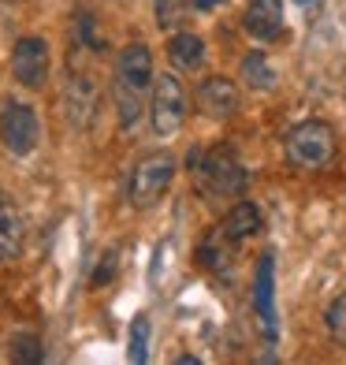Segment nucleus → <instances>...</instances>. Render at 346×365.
<instances>
[{
  "instance_id": "nucleus-15",
  "label": "nucleus",
  "mask_w": 346,
  "mask_h": 365,
  "mask_svg": "<svg viewBox=\"0 0 346 365\" xmlns=\"http://www.w3.org/2000/svg\"><path fill=\"white\" fill-rule=\"evenodd\" d=\"M276 68H272V60H268V53H261V48H253L250 56L242 60V82L250 86L253 93H268V90H276Z\"/></svg>"
},
{
  "instance_id": "nucleus-17",
  "label": "nucleus",
  "mask_w": 346,
  "mask_h": 365,
  "mask_svg": "<svg viewBox=\"0 0 346 365\" xmlns=\"http://www.w3.org/2000/svg\"><path fill=\"white\" fill-rule=\"evenodd\" d=\"M11 361L15 365H41L45 361V346L34 331H19V336H11Z\"/></svg>"
},
{
  "instance_id": "nucleus-6",
  "label": "nucleus",
  "mask_w": 346,
  "mask_h": 365,
  "mask_svg": "<svg viewBox=\"0 0 346 365\" xmlns=\"http://www.w3.org/2000/svg\"><path fill=\"white\" fill-rule=\"evenodd\" d=\"M38 138H41L38 112L30 108V105H19V101L4 105V112H0V142H4L8 153H11V157L34 153Z\"/></svg>"
},
{
  "instance_id": "nucleus-14",
  "label": "nucleus",
  "mask_w": 346,
  "mask_h": 365,
  "mask_svg": "<svg viewBox=\"0 0 346 365\" xmlns=\"http://www.w3.org/2000/svg\"><path fill=\"white\" fill-rule=\"evenodd\" d=\"M168 56H172L175 68L197 71L205 63V41L197 38V34H187V30H175L172 41H168Z\"/></svg>"
},
{
  "instance_id": "nucleus-16",
  "label": "nucleus",
  "mask_w": 346,
  "mask_h": 365,
  "mask_svg": "<svg viewBox=\"0 0 346 365\" xmlns=\"http://www.w3.org/2000/svg\"><path fill=\"white\" fill-rule=\"evenodd\" d=\"M235 246L238 242H231L224 235V227H212L201 242V250H197V261H201V269H224L231 261V254H235Z\"/></svg>"
},
{
  "instance_id": "nucleus-21",
  "label": "nucleus",
  "mask_w": 346,
  "mask_h": 365,
  "mask_svg": "<svg viewBox=\"0 0 346 365\" xmlns=\"http://www.w3.org/2000/svg\"><path fill=\"white\" fill-rule=\"evenodd\" d=\"M150 358V317H135L130 324V361H145Z\"/></svg>"
},
{
  "instance_id": "nucleus-11",
  "label": "nucleus",
  "mask_w": 346,
  "mask_h": 365,
  "mask_svg": "<svg viewBox=\"0 0 346 365\" xmlns=\"http://www.w3.org/2000/svg\"><path fill=\"white\" fill-rule=\"evenodd\" d=\"M242 30L253 41H272L283 34V0H250L242 15Z\"/></svg>"
},
{
  "instance_id": "nucleus-22",
  "label": "nucleus",
  "mask_w": 346,
  "mask_h": 365,
  "mask_svg": "<svg viewBox=\"0 0 346 365\" xmlns=\"http://www.w3.org/2000/svg\"><path fill=\"white\" fill-rule=\"evenodd\" d=\"M115 269H120V254H115V250H108V254L101 257V264L93 269V287H105L108 279L115 276Z\"/></svg>"
},
{
  "instance_id": "nucleus-10",
  "label": "nucleus",
  "mask_w": 346,
  "mask_h": 365,
  "mask_svg": "<svg viewBox=\"0 0 346 365\" xmlns=\"http://www.w3.org/2000/svg\"><path fill=\"white\" fill-rule=\"evenodd\" d=\"M197 108H201L209 120H231L238 112V86L224 75H212L197 86Z\"/></svg>"
},
{
  "instance_id": "nucleus-23",
  "label": "nucleus",
  "mask_w": 346,
  "mask_h": 365,
  "mask_svg": "<svg viewBox=\"0 0 346 365\" xmlns=\"http://www.w3.org/2000/svg\"><path fill=\"white\" fill-rule=\"evenodd\" d=\"M190 4H194L197 11H212V8H220L224 0H190Z\"/></svg>"
},
{
  "instance_id": "nucleus-24",
  "label": "nucleus",
  "mask_w": 346,
  "mask_h": 365,
  "mask_svg": "<svg viewBox=\"0 0 346 365\" xmlns=\"http://www.w3.org/2000/svg\"><path fill=\"white\" fill-rule=\"evenodd\" d=\"M298 4H309V0H298Z\"/></svg>"
},
{
  "instance_id": "nucleus-19",
  "label": "nucleus",
  "mask_w": 346,
  "mask_h": 365,
  "mask_svg": "<svg viewBox=\"0 0 346 365\" xmlns=\"http://www.w3.org/2000/svg\"><path fill=\"white\" fill-rule=\"evenodd\" d=\"M153 15L160 30H179L187 19V0H153Z\"/></svg>"
},
{
  "instance_id": "nucleus-20",
  "label": "nucleus",
  "mask_w": 346,
  "mask_h": 365,
  "mask_svg": "<svg viewBox=\"0 0 346 365\" xmlns=\"http://www.w3.org/2000/svg\"><path fill=\"white\" fill-rule=\"evenodd\" d=\"M324 324H327V336H332L339 346H346V294H339L324 313Z\"/></svg>"
},
{
  "instance_id": "nucleus-12",
  "label": "nucleus",
  "mask_w": 346,
  "mask_h": 365,
  "mask_svg": "<svg viewBox=\"0 0 346 365\" xmlns=\"http://www.w3.org/2000/svg\"><path fill=\"white\" fill-rule=\"evenodd\" d=\"M26 242V220L8 194H0V261H15Z\"/></svg>"
},
{
  "instance_id": "nucleus-1",
  "label": "nucleus",
  "mask_w": 346,
  "mask_h": 365,
  "mask_svg": "<svg viewBox=\"0 0 346 365\" xmlns=\"http://www.w3.org/2000/svg\"><path fill=\"white\" fill-rule=\"evenodd\" d=\"M153 53L150 45L130 41L127 48H120L115 56V75H112V101H115V115L120 127L130 130L138 127L142 112H145V93L153 90Z\"/></svg>"
},
{
  "instance_id": "nucleus-7",
  "label": "nucleus",
  "mask_w": 346,
  "mask_h": 365,
  "mask_svg": "<svg viewBox=\"0 0 346 365\" xmlns=\"http://www.w3.org/2000/svg\"><path fill=\"white\" fill-rule=\"evenodd\" d=\"M97 112H101V86L90 75H68L63 82V115L75 130H90L97 123Z\"/></svg>"
},
{
  "instance_id": "nucleus-5",
  "label": "nucleus",
  "mask_w": 346,
  "mask_h": 365,
  "mask_svg": "<svg viewBox=\"0 0 346 365\" xmlns=\"http://www.w3.org/2000/svg\"><path fill=\"white\" fill-rule=\"evenodd\" d=\"M187 120V90L172 71H164L153 78V90H150V123L160 138L175 135Z\"/></svg>"
},
{
  "instance_id": "nucleus-2",
  "label": "nucleus",
  "mask_w": 346,
  "mask_h": 365,
  "mask_svg": "<svg viewBox=\"0 0 346 365\" xmlns=\"http://www.w3.org/2000/svg\"><path fill=\"white\" fill-rule=\"evenodd\" d=\"M287 160L302 172H324L332 168L335 157H339V138H335V127L324 123V120H302L287 130Z\"/></svg>"
},
{
  "instance_id": "nucleus-9",
  "label": "nucleus",
  "mask_w": 346,
  "mask_h": 365,
  "mask_svg": "<svg viewBox=\"0 0 346 365\" xmlns=\"http://www.w3.org/2000/svg\"><path fill=\"white\" fill-rule=\"evenodd\" d=\"M253 306H257V317H261V324H265L268 339H276L279 336V324H276V257L272 254H261V261H257Z\"/></svg>"
},
{
  "instance_id": "nucleus-4",
  "label": "nucleus",
  "mask_w": 346,
  "mask_h": 365,
  "mask_svg": "<svg viewBox=\"0 0 346 365\" xmlns=\"http://www.w3.org/2000/svg\"><path fill=\"white\" fill-rule=\"evenodd\" d=\"M175 179V157L168 149H153L145 153L135 168H130V179H127V202L135 209H153L164 194H168Z\"/></svg>"
},
{
  "instance_id": "nucleus-3",
  "label": "nucleus",
  "mask_w": 346,
  "mask_h": 365,
  "mask_svg": "<svg viewBox=\"0 0 346 365\" xmlns=\"http://www.w3.org/2000/svg\"><path fill=\"white\" fill-rule=\"evenodd\" d=\"M194 182L209 197H238L246 190V168L231 145H212L209 153L197 157Z\"/></svg>"
},
{
  "instance_id": "nucleus-13",
  "label": "nucleus",
  "mask_w": 346,
  "mask_h": 365,
  "mask_svg": "<svg viewBox=\"0 0 346 365\" xmlns=\"http://www.w3.org/2000/svg\"><path fill=\"white\" fill-rule=\"evenodd\" d=\"M224 235L231 239V242H246V239H253L257 231H261V209L253 205V202H238L235 209L224 217Z\"/></svg>"
},
{
  "instance_id": "nucleus-8",
  "label": "nucleus",
  "mask_w": 346,
  "mask_h": 365,
  "mask_svg": "<svg viewBox=\"0 0 346 365\" xmlns=\"http://www.w3.org/2000/svg\"><path fill=\"white\" fill-rule=\"evenodd\" d=\"M11 75L26 90H41L48 82V45L41 38H19L11 48Z\"/></svg>"
},
{
  "instance_id": "nucleus-18",
  "label": "nucleus",
  "mask_w": 346,
  "mask_h": 365,
  "mask_svg": "<svg viewBox=\"0 0 346 365\" xmlns=\"http://www.w3.org/2000/svg\"><path fill=\"white\" fill-rule=\"evenodd\" d=\"M75 38L82 48H90V53H105V41L97 38V19L90 8H78L75 11Z\"/></svg>"
}]
</instances>
